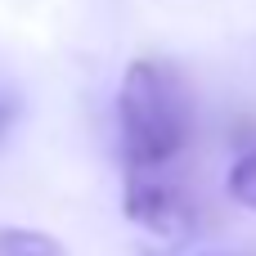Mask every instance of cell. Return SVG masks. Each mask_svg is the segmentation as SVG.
Wrapping results in <instances>:
<instances>
[{"label":"cell","instance_id":"cell-5","mask_svg":"<svg viewBox=\"0 0 256 256\" xmlns=\"http://www.w3.org/2000/svg\"><path fill=\"white\" fill-rule=\"evenodd\" d=\"M4 126H9V104L0 99V130H4Z\"/></svg>","mask_w":256,"mask_h":256},{"label":"cell","instance_id":"cell-2","mask_svg":"<svg viewBox=\"0 0 256 256\" xmlns=\"http://www.w3.org/2000/svg\"><path fill=\"white\" fill-rule=\"evenodd\" d=\"M122 212H126L135 225H144L148 234H162V238H189L194 225H198L194 198H189L180 184L162 180L158 171H130Z\"/></svg>","mask_w":256,"mask_h":256},{"label":"cell","instance_id":"cell-4","mask_svg":"<svg viewBox=\"0 0 256 256\" xmlns=\"http://www.w3.org/2000/svg\"><path fill=\"white\" fill-rule=\"evenodd\" d=\"M230 198L256 212V148H248L234 166H230Z\"/></svg>","mask_w":256,"mask_h":256},{"label":"cell","instance_id":"cell-1","mask_svg":"<svg viewBox=\"0 0 256 256\" xmlns=\"http://www.w3.org/2000/svg\"><path fill=\"white\" fill-rule=\"evenodd\" d=\"M189 126H194V108L180 76L153 58L130 63L117 90V130L130 171L171 166L189 144Z\"/></svg>","mask_w":256,"mask_h":256},{"label":"cell","instance_id":"cell-3","mask_svg":"<svg viewBox=\"0 0 256 256\" xmlns=\"http://www.w3.org/2000/svg\"><path fill=\"white\" fill-rule=\"evenodd\" d=\"M0 256H68L58 238L22 225H0Z\"/></svg>","mask_w":256,"mask_h":256}]
</instances>
